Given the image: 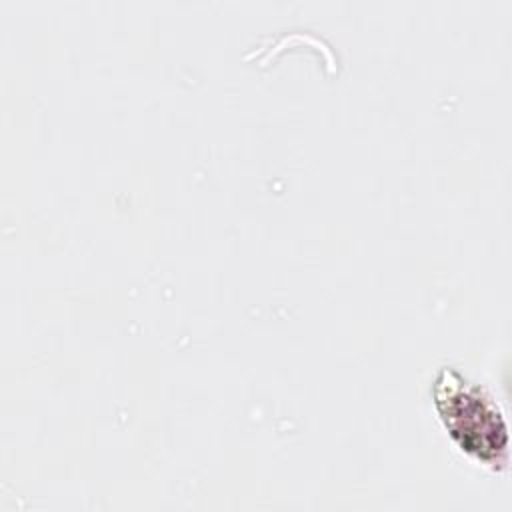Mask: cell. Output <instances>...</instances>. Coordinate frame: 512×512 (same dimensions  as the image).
Instances as JSON below:
<instances>
[{
    "instance_id": "cell-1",
    "label": "cell",
    "mask_w": 512,
    "mask_h": 512,
    "mask_svg": "<svg viewBox=\"0 0 512 512\" xmlns=\"http://www.w3.org/2000/svg\"><path fill=\"white\" fill-rule=\"evenodd\" d=\"M432 398L444 428L466 454L490 466L506 462V424L484 388L466 380L454 366H442L432 384Z\"/></svg>"
}]
</instances>
